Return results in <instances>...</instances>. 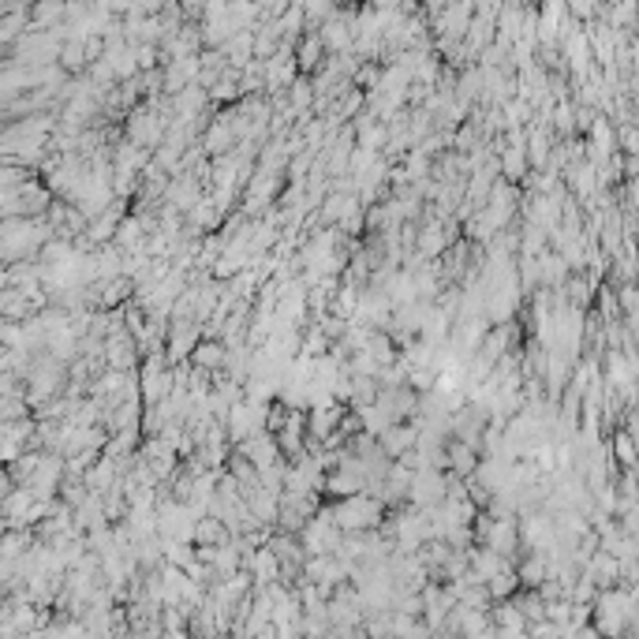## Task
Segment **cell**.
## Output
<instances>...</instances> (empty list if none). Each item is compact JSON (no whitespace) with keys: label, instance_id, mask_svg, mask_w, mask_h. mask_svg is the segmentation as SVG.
<instances>
[{"label":"cell","instance_id":"6da1fadb","mask_svg":"<svg viewBox=\"0 0 639 639\" xmlns=\"http://www.w3.org/2000/svg\"><path fill=\"white\" fill-rule=\"evenodd\" d=\"M202 344V325L199 322H173L169 325V348H164V355H169V363L180 367V363H191L194 348Z\"/></svg>","mask_w":639,"mask_h":639},{"label":"cell","instance_id":"7a4b0ae2","mask_svg":"<svg viewBox=\"0 0 639 639\" xmlns=\"http://www.w3.org/2000/svg\"><path fill=\"white\" fill-rule=\"evenodd\" d=\"M378 441H381V453L397 464L411 449H419V427H415V423H397L393 430H385Z\"/></svg>","mask_w":639,"mask_h":639},{"label":"cell","instance_id":"3957f363","mask_svg":"<svg viewBox=\"0 0 639 639\" xmlns=\"http://www.w3.org/2000/svg\"><path fill=\"white\" fill-rule=\"evenodd\" d=\"M247 460H251L258 471H266V467H277V464H285V456H281V446H277V437L273 434H255L251 441H243V446H236Z\"/></svg>","mask_w":639,"mask_h":639},{"label":"cell","instance_id":"277c9868","mask_svg":"<svg viewBox=\"0 0 639 639\" xmlns=\"http://www.w3.org/2000/svg\"><path fill=\"white\" fill-rule=\"evenodd\" d=\"M483 546L512 561V553H516V546H520V523H516L512 516H509V520H493V523H490V535L483 539Z\"/></svg>","mask_w":639,"mask_h":639},{"label":"cell","instance_id":"5b68a950","mask_svg":"<svg viewBox=\"0 0 639 639\" xmlns=\"http://www.w3.org/2000/svg\"><path fill=\"white\" fill-rule=\"evenodd\" d=\"M247 572L255 576L258 587H266V583H281L285 565H281V558H277V553H273L269 546H262V550H255L251 558H247Z\"/></svg>","mask_w":639,"mask_h":639},{"label":"cell","instance_id":"8992f818","mask_svg":"<svg viewBox=\"0 0 639 639\" xmlns=\"http://www.w3.org/2000/svg\"><path fill=\"white\" fill-rule=\"evenodd\" d=\"M191 367L194 371H206V374H221L229 367V348L221 344V341H202L199 348H194L191 355Z\"/></svg>","mask_w":639,"mask_h":639},{"label":"cell","instance_id":"52a82bcc","mask_svg":"<svg viewBox=\"0 0 639 639\" xmlns=\"http://www.w3.org/2000/svg\"><path fill=\"white\" fill-rule=\"evenodd\" d=\"M479 464H483V453H479V449L464 446V441H456V437L449 441V471H453V475H460V479H475Z\"/></svg>","mask_w":639,"mask_h":639},{"label":"cell","instance_id":"ba28073f","mask_svg":"<svg viewBox=\"0 0 639 639\" xmlns=\"http://www.w3.org/2000/svg\"><path fill=\"white\" fill-rule=\"evenodd\" d=\"M236 535L229 531V523L225 520H217V516H202L199 527H194V546H229Z\"/></svg>","mask_w":639,"mask_h":639},{"label":"cell","instance_id":"9c48e42d","mask_svg":"<svg viewBox=\"0 0 639 639\" xmlns=\"http://www.w3.org/2000/svg\"><path fill=\"white\" fill-rule=\"evenodd\" d=\"M516 587H520V572H516V569H505V572H497V576L486 583V595H490L493 602H509V598L516 595Z\"/></svg>","mask_w":639,"mask_h":639},{"label":"cell","instance_id":"30bf717a","mask_svg":"<svg viewBox=\"0 0 639 639\" xmlns=\"http://www.w3.org/2000/svg\"><path fill=\"white\" fill-rule=\"evenodd\" d=\"M523 164H527V157H523V146H509V150L502 154V169H505V176H509V180L523 176Z\"/></svg>","mask_w":639,"mask_h":639},{"label":"cell","instance_id":"8fae6325","mask_svg":"<svg viewBox=\"0 0 639 639\" xmlns=\"http://www.w3.org/2000/svg\"><path fill=\"white\" fill-rule=\"evenodd\" d=\"M617 456H621V460H628V464L635 460V446H632V437H617Z\"/></svg>","mask_w":639,"mask_h":639}]
</instances>
